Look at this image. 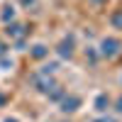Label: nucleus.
Masks as SVG:
<instances>
[{
	"instance_id": "f257e3e1",
	"label": "nucleus",
	"mask_w": 122,
	"mask_h": 122,
	"mask_svg": "<svg viewBox=\"0 0 122 122\" xmlns=\"http://www.w3.org/2000/svg\"><path fill=\"white\" fill-rule=\"evenodd\" d=\"M117 46H120V42H117V39H105V42H103V54L115 56V54H117Z\"/></svg>"
},
{
	"instance_id": "f03ea898",
	"label": "nucleus",
	"mask_w": 122,
	"mask_h": 122,
	"mask_svg": "<svg viewBox=\"0 0 122 122\" xmlns=\"http://www.w3.org/2000/svg\"><path fill=\"white\" fill-rule=\"evenodd\" d=\"M73 105H78V100H76V98H71V100H66V103H64V110H76Z\"/></svg>"
},
{
	"instance_id": "7ed1b4c3",
	"label": "nucleus",
	"mask_w": 122,
	"mask_h": 122,
	"mask_svg": "<svg viewBox=\"0 0 122 122\" xmlns=\"http://www.w3.org/2000/svg\"><path fill=\"white\" fill-rule=\"evenodd\" d=\"M100 122H112V120H100Z\"/></svg>"
},
{
	"instance_id": "20e7f679",
	"label": "nucleus",
	"mask_w": 122,
	"mask_h": 122,
	"mask_svg": "<svg viewBox=\"0 0 122 122\" xmlns=\"http://www.w3.org/2000/svg\"><path fill=\"white\" fill-rule=\"evenodd\" d=\"M117 110H122V100H120V107H117Z\"/></svg>"
},
{
	"instance_id": "39448f33",
	"label": "nucleus",
	"mask_w": 122,
	"mask_h": 122,
	"mask_svg": "<svg viewBox=\"0 0 122 122\" xmlns=\"http://www.w3.org/2000/svg\"><path fill=\"white\" fill-rule=\"evenodd\" d=\"M5 122H15V120H5Z\"/></svg>"
}]
</instances>
